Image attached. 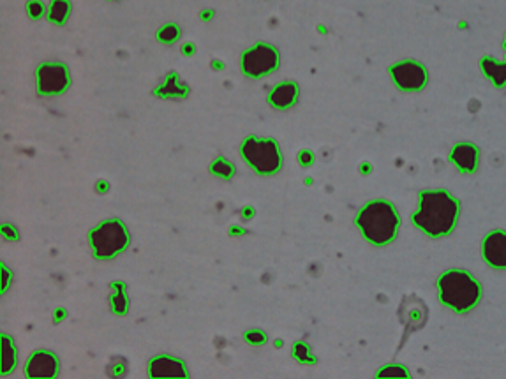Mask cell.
I'll return each mask as SVG.
<instances>
[{
	"instance_id": "6",
	"label": "cell",
	"mask_w": 506,
	"mask_h": 379,
	"mask_svg": "<svg viewBox=\"0 0 506 379\" xmlns=\"http://www.w3.org/2000/svg\"><path fill=\"white\" fill-rule=\"evenodd\" d=\"M277 65V53L276 50L270 48L267 45H258L256 48L249 50L244 53L242 58V67H244L245 75L249 76H262L267 72L274 71Z\"/></svg>"
},
{
	"instance_id": "12",
	"label": "cell",
	"mask_w": 506,
	"mask_h": 379,
	"mask_svg": "<svg viewBox=\"0 0 506 379\" xmlns=\"http://www.w3.org/2000/svg\"><path fill=\"white\" fill-rule=\"evenodd\" d=\"M450 159L461 171H473L476 167V163H478V150L473 145L461 143L453 148Z\"/></svg>"
},
{
	"instance_id": "8",
	"label": "cell",
	"mask_w": 506,
	"mask_h": 379,
	"mask_svg": "<svg viewBox=\"0 0 506 379\" xmlns=\"http://www.w3.org/2000/svg\"><path fill=\"white\" fill-rule=\"evenodd\" d=\"M39 90L43 94H58L68 87V72L64 65L45 64L38 72Z\"/></svg>"
},
{
	"instance_id": "18",
	"label": "cell",
	"mask_w": 506,
	"mask_h": 379,
	"mask_svg": "<svg viewBox=\"0 0 506 379\" xmlns=\"http://www.w3.org/2000/svg\"><path fill=\"white\" fill-rule=\"evenodd\" d=\"M113 309H115L117 312H126V309H127V300H126V298H124L122 293L115 295V297H113Z\"/></svg>"
},
{
	"instance_id": "11",
	"label": "cell",
	"mask_w": 506,
	"mask_h": 379,
	"mask_svg": "<svg viewBox=\"0 0 506 379\" xmlns=\"http://www.w3.org/2000/svg\"><path fill=\"white\" fill-rule=\"evenodd\" d=\"M150 376L152 378H185V366L171 356H157L150 362Z\"/></svg>"
},
{
	"instance_id": "13",
	"label": "cell",
	"mask_w": 506,
	"mask_h": 379,
	"mask_svg": "<svg viewBox=\"0 0 506 379\" xmlns=\"http://www.w3.org/2000/svg\"><path fill=\"white\" fill-rule=\"evenodd\" d=\"M296 99V87L293 83H282L277 85L270 94V103L276 108H288L295 103Z\"/></svg>"
},
{
	"instance_id": "17",
	"label": "cell",
	"mask_w": 506,
	"mask_h": 379,
	"mask_svg": "<svg viewBox=\"0 0 506 379\" xmlns=\"http://www.w3.org/2000/svg\"><path fill=\"white\" fill-rule=\"evenodd\" d=\"M307 346L306 344H296L295 348H293V355H295V358H298L300 362H309V355H307Z\"/></svg>"
},
{
	"instance_id": "14",
	"label": "cell",
	"mask_w": 506,
	"mask_h": 379,
	"mask_svg": "<svg viewBox=\"0 0 506 379\" xmlns=\"http://www.w3.org/2000/svg\"><path fill=\"white\" fill-rule=\"evenodd\" d=\"M16 366V349L14 344L11 342V339L7 335L2 337V370L4 374L9 373L11 369H14Z\"/></svg>"
},
{
	"instance_id": "4",
	"label": "cell",
	"mask_w": 506,
	"mask_h": 379,
	"mask_svg": "<svg viewBox=\"0 0 506 379\" xmlns=\"http://www.w3.org/2000/svg\"><path fill=\"white\" fill-rule=\"evenodd\" d=\"M129 243V235H127L126 226L117 219L104 221L90 231V246H92L94 256L101 260L117 256L122 253Z\"/></svg>"
},
{
	"instance_id": "20",
	"label": "cell",
	"mask_w": 506,
	"mask_h": 379,
	"mask_svg": "<svg viewBox=\"0 0 506 379\" xmlns=\"http://www.w3.org/2000/svg\"><path fill=\"white\" fill-rule=\"evenodd\" d=\"M28 9H31L32 16H39V14L43 13V6H41V4H38V2H32L31 6H28Z\"/></svg>"
},
{
	"instance_id": "2",
	"label": "cell",
	"mask_w": 506,
	"mask_h": 379,
	"mask_svg": "<svg viewBox=\"0 0 506 379\" xmlns=\"http://www.w3.org/2000/svg\"><path fill=\"white\" fill-rule=\"evenodd\" d=\"M357 224L369 242L383 246L394 240L399 228V217L390 203L370 202L358 214Z\"/></svg>"
},
{
	"instance_id": "16",
	"label": "cell",
	"mask_w": 506,
	"mask_h": 379,
	"mask_svg": "<svg viewBox=\"0 0 506 379\" xmlns=\"http://www.w3.org/2000/svg\"><path fill=\"white\" fill-rule=\"evenodd\" d=\"M177 35H178V31H177V27H173V25L161 28V32H159V39L164 43H171L173 39H177Z\"/></svg>"
},
{
	"instance_id": "5",
	"label": "cell",
	"mask_w": 506,
	"mask_h": 379,
	"mask_svg": "<svg viewBox=\"0 0 506 379\" xmlns=\"http://www.w3.org/2000/svg\"><path fill=\"white\" fill-rule=\"evenodd\" d=\"M245 161L259 173H274L281 166V154L272 140H247L242 147Z\"/></svg>"
},
{
	"instance_id": "7",
	"label": "cell",
	"mask_w": 506,
	"mask_h": 379,
	"mask_svg": "<svg viewBox=\"0 0 506 379\" xmlns=\"http://www.w3.org/2000/svg\"><path fill=\"white\" fill-rule=\"evenodd\" d=\"M392 78L401 89L404 90H418L424 87L427 75L425 69L416 62H401V64L392 67Z\"/></svg>"
},
{
	"instance_id": "15",
	"label": "cell",
	"mask_w": 506,
	"mask_h": 379,
	"mask_svg": "<svg viewBox=\"0 0 506 379\" xmlns=\"http://www.w3.org/2000/svg\"><path fill=\"white\" fill-rule=\"evenodd\" d=\"M68 13H69V6L65 0H55V2L51 4L50 18L53 21H57V23H62V21L65 20V16H68Z\"/></svg>"
},
{
	"instance_id": "10",
	"label": "cell",
	"mask_w": 506,
	"mask_h": 379,
	"mask_svg": "<svg viewBox=\"0 0 506 379\" xmlns=\"http://www.w3.org/2000/svg\"><path fill=\"white\" fill-rule=\"evenodd\" d=\"M483 256L494 268H506V233L494 231L483 242Z\"/></svg>"
},
{
	"instance_id": "3",
	"label": "cell",
	"mask_w": 506,
	"mask_h": 379,
	"mask_svg": "<svg viewBox=\"0 0 506 379\" xmlns=\"http://www.w3.org/2000/svg\"><path fill=\"white\" fill-rule=\"evenodd\" d=\"M439 295L446 307L464 312L475 307L480 298V287L469 273L450 270L439 279Z\"/></svg>"
},
{
	"instance_id": "19",
	"label": "cell",
	"mask_w": 506,
	"mask_h": 379,
	"mask_svg": "<svg viewBox=\"0 0 506 379\" xmlns=\"http://www.w3.org/2000/svg\"><path fill=\"white\" fill-rule=\"evenodd\" d=\"M245 337H247L249 342H254V344H262V342H265V334H262V331H249V334H245Z\"/></svg>"
},
{
	"instance_id": "9",
	"label": "cell",
	"mask_w": 506,
	"mask_h": 379,
	"mask_svg": "<svg viewBox=\"0 0 506 379\" xmlns=\"http://www.w3.org/2000/svg\"><path fill=\"white\" fill-rule=\"evenodd\" d=\"M58 373V360L48 351H36L28 358L25 374L32 379L39 378H55Z\"/></svg>"
},
{
	"instance_id": "21",
	"label": "cell",
	"mask_w": 506,
	"mask_h": 379,
	"mask_svg": "<svg viewBox=\"0 0 506 379\" xmlns=\"http://www.w3.org/2000/svg\"><path fill=\"white\" fill-rule=\"evenodd\" d=\"M505 46H506V45H505Z\"/></svg>"
},
{
	"instance_id": "1",
	"label": "cell",
	"mask_w": 506,
	"mask_h": 379,
	"mask_svg": "<svg viewBox=\"0 0 506 379\" xmlns=\"http://www.w3.org/2000/svg\"><path fill=\"white\" fill-rule=\"evenodd\" d=\"M459 214V203L445 191H425L413 222L431 236H443L452 231Z\"/></svg>"
}]
</instances>
